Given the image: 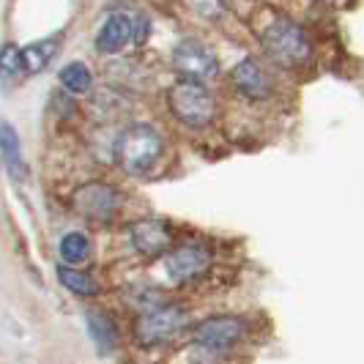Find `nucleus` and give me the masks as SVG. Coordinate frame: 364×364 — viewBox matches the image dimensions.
Here are the masks:
<instances>
[{
    "label": "nucleus",
    "mask_w": 364,
    "mask_h": 364,
    "mask_svg": "<svg viewBox=\"0 0 364 364\" xmlns=\"http://www.w3.org/2000/svg\"><path fill=\"white\" fill-rule=\"evenodd\" d=\"M257 337V321L244 312H208L189 328L183 348L192 364H230Z\"/></svg>",
    "instance_id": "f257e3e1"
},
{
    "label": "nucleus",
    "mask_w": 364,
    "mask_h": 364,
    "mask_svg": "<svg viewBox=\"0 0 364 364\" xmlns=\"http://www.w3.org/2000/svg\"><path fill=\"white\" fill-rule=\"evenodd\" d=\"M195 321H198L195 310L186 301L170 299L162 307L132 318V326H129L132 346L140 350H162V348L178 346L186 340Z\"/></svg>",
    "instance_id": "f03ea898"
},
{
    "label": "nucleus",
    "mask_w": 364,
    "mask_h": 364,
    "mask_svg": "<svg viewBox=\"0 0 364 364\" xmlns=\"http://www.w3.org/2000/svg\"><path fill=\"white\" fill-rule=\"evenodd\" d=\"M164 140L151 124H132L115 140V162L127 176H146L162 159Z\"/></svg>",
    "instance_id": "7ed1b4c3"
},
{
    "label": "nucleus",
    "mask_w": 364,
    "mask_h": 364,
    "mask_svg": "<svg viewBox=\"0 0 364 364\" xmlns=\"http://www.w3.org/2000/svg\"><path fill=\"white\" fill-rule=\"evenodd\" d=\"M164 260V277L173 288H195L200 285L203 279L211 274L214 269V250L203 241H181V244H173V250L162 257Z\"/></svg>",
    "instance_id": "20e7f679"
},
{
    "label": "nucleus",
    "mask_w": 364,
    "mask_h": 364,
    "mask_svg": "<svg viewBox=\"0 0 364 364\" xmlns=\"http://www.w3.org/2000/svg\"><path fill=\"white\" fill-rule=\"evenodd\" d=\"M260 44H263V53L277 66H285V69H301L312 58L310 38L291 19H277L274 25H269L266 33L260 36Z\"/></svg>",
    "instance_id": "39448f33"
},
{
    "label": "nucleus",
    "mask_w": 364,
    "mask_h": 364,
    "mask_svg": "<svg viewBox=\"0 0 364 364\" xmlns=\"http://www.w3.org/2000/svg\"><path fill=\"white\" fill-rule=\"evenodd\" d=\"M167 107L176 115V121H181L189 129H203L208 127L217 115V102L211 91L195 82V80H181L167 91Z\"/></svg>",
    "instance_id": "423d86ee"
},
{
    "label": "nucleus",
    "mask_w": 364,
    "mask_h": 364,
    "mask_svg": "<svg viewBox=\"0 0 364 364\" xmlns=\"http://www.w3.org/2000/svg\"><path fill=\"white\" fill-rule=\"evenodd\" d=\"M124 198L121 192L107 181L80 183L72 192V208L77 217H82L91 225H109L121 214Z\"/></svg>",
    "instance_id": "0eeeda50"
},
{
    "label": "nucleus",
    "mask_w": 364,
    "mask_h": 364,
    "mask_svg": "<svg viewBox=\"0 0 364 364\" xmlns=\"http://www.w3.org/2000/svg\"><path fill=\"white\" fill-rule=\"evenodd\" d=\"M129 244H132L134 255L146 257V260H159L173 250L176 230L164 219H137L129 225Z\"/></svg>",
    "instance_id": "6e6552de"
},
{
    "label": "nucleus",
    "mask_w": 364,
    "mask_h": 364,
    "mask_svg": "<svg viewBox=\"0 0 364 364\" xmlns=\"http://www.w3.org/2000/svg\"><path fill=\"white\" fill-rule=\"evenodd\" d=\"M173 69L181 74L183 80L203 82L219 72V58L198 38H183L173 50Z\"/></svg>",
    "instance_id": "1a4fd4ad"
},
{
    "label": "nucleus",
    "mask_w": 364,
    "mask_h": 364,
    "mask_svg": "<svg viewBox=\"0 0 364 364\" xmlns=\"http://www.w3.org/2000/svg\"><path fill=\"white\" fill-rule=\"evenodd\" d=\"M85 326H88L93 346L102 356H109L124 346V328L118 323V318L105 307H88L85 310Z\"/></svg>",
    "instance_id": "9d476101"
},
{
    "label": "nucleus",
    "mask_w": 364,
    "mask_h": 364,
    "mask_svg": "<svg viewBox=\"0 0 364 364\" xmlns=\"http://www.w3.org/2000/svg\"><path fill=\"white\" fill-rule=\"evenodd\" d=\"M230 82H233L238 88V93H244L247 99H269L274 93L272 74L266 72L255 58H244L241 63H236V69L230 72Z\"/></svg>",
    "instance_id": "9b49d317"
},
{
    "label": "nucleus",
    "mask_w": 364,
    "mask_h": 364,
    "mask_svg": "<svg viewBox=\"0 0 364 364\" xmlns=\"http://www.w3.org/2000/svg\"><path fill=\"white\" fill-rule=\"evenodd\" d=\"M134 25H137V17H132L127 11L109 14L96 33V50L105 55L121 53L129 41H134Z\"/></svg>",
    "instance_id": "f8f14e48"
},
{
    "label": "nucleus",
    "mask_w": 364,
    "mask_h": 364,
    "mask_svg": "<svg viewBox=\"0 0 364 364\" xmlns=\"http://www.w3.org/2000/svg\"><path fill=\"white\" fill-rule=\"evenodd\" d=\"M121 299H124L127 310L134 318V315H143V312H151L156 310V307H162V304H167L173 296L164 288H159V285H154V282H132V285H127L121 291Z\"/></svg>",
    "instance_id": "ddd939ff"
},
{
    "label": "nucleus",
    "mask_w": 364,
    "mask_h": 364,
    "mask_svg": "<svg viewBox=\"0 0 364 364\" xmlns=\"http://www.w3.org/2000/svg\"><path fill=\"white\" fill-rule=\"evenodd\" d=\"M58 282L63 285V291H69L80 301H93L102 296V282L96 279V274L88 269H74V266H58Z\"/></svg>",
    "instance_id": "4468645a"
},
{
    "label": "nucleus",
    "mask_w": 364,
    "mask_h": 364,
    "mask_svg": "<svg viewBox=\"0 0 364 364\" xmlns=\"http://www.w3.org/2000/svg\"><path fill=\"white\" fill-rule=\"evenodd\" d=\"M58 257H60V266L82 269V266L93 257L91 236L82 233V230H72V233L60 236V241H58Z\"/></svg>",
    "instance_id": "2eb2a0df"
},
{
    "label": "nucleus",
    "mask_w": 364,
    "mask_h": 364,
    "mask_svg": "<svg viewBox=\"0 0 364 364\" xmlns=\"http://www.w3.org/2000/svg\"><path fill=\"white\" fill-rule=\"evenodd\" d=\"M0 154L6 159V167L14 178H25L28 176V167H25V159H22V146H19V134L17 129L6 121H0Z\"/></svg>",
    "instance_id": "dca6fc26"
},
{
    "label": "nucleus",
    "mask_w": 364,
    "mask_h": 364,
    "mask_svg": "<svg viewBox=\"0 0 364 364\" xmlns=\"http://www.w3.org/2000/svg\"><path fill=\"white\" fill-rule=\"evenodd\" d=\"M60 85L72 93H88L93 88V72L80 60L66 63L60 72Z\"/></svg>",
    "instance_id": "f3484780"
},
{
    "label": "nucleus",
    "mask_w": 364,
    "mask_h": 364,
    "mask_svg": "<svg viewBox=\"0 0 364 364\" xmlns=\"http://www.w3.org/2000/svg\"><path fill=\"white\" fill-rule=\"evenodd\" d=\"M22 53H25V66H28V74L41 72V69H44V66L55 58V53H58V38H44V41H38V44L25 47Z\"/></svg>",
    "instance_id": "a211bd4d"
},
{
    "label": "nucleus",
    "mask_w": 364,
    "mask_h": 364,
    "mask_svg": "<svg viewBox=\"0 0 364 364\" xmlns=\"http://www.w3.org/2000/svg\"><path fill=\"white\" fill-rule=\"evenodd\" d=\"M0 74L9 77V80H17L22 74H28L25 53L19 47H14V44H3L0 47Z\"/></svg>",
    "instance_id": "6ab92c4d"
}]
</instances>
